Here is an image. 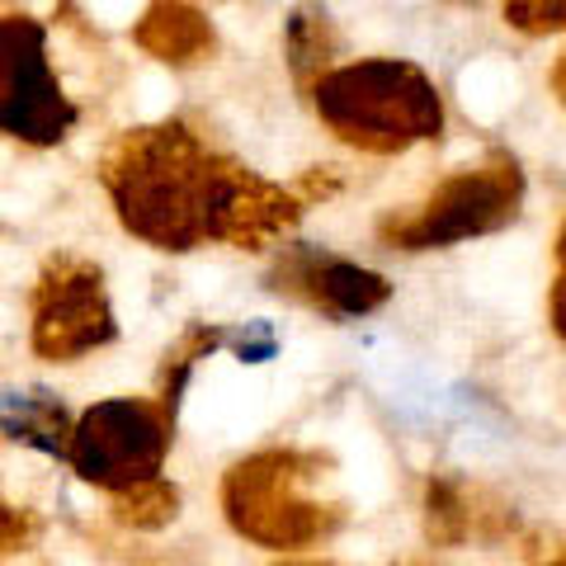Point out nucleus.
I'll use <instances>...</instances> for the list:
<instances>
[{
  "label": "nucleus",
  "instance_id": "obj_1",
  "mask_svg": "<svg viewBox=\"0 0 566 566\" xmlns=\"http://www.w3.org/2000/svg\"><path fill=\"white\" fill-rule=\"evenodd\" d=\"M99 185L123 232L170 255L208 241L264 251L303 222L307 199L218 151L185 118L118 133L99 156Z\"/></svg>",
  "mask_w": 566,
  "mask_h": 566
},
{
  "label": "nucleus",
  "instance_id": "obj_2",
  "mask_svg": "<svg viewBox=\"0 0 566 566\" xmlns=\"http://www.w3.org/2000/svg\"><path fill=\"white\" fill-rule=\"evenodd\" d=\"M312 109L354 151L401 156L416 142L444 137V99L439 85L416 62L401 57H364L349 66H331L312 85Z\"/></svg>",
  "mask_w": 566,
  "mask_h": 566
},
{
  "label": "nucleus",
  "instance_id": "obj_3",
  "mask_svg": "<svg viewBox=\"0 0 566 566\" xmlns=\"http://www.w3.org/2000/svg\"><path fill=\"white\" fill-rule=\"evenodd\" d=\"M331 458L312 449H260L222 476V510L241 538L274 553H303L340 534L345 505L316 495Z\"/></svg>",
  "mask_w": 566,
  "mask_h": 566
},
{
  "label": "nucleus",
  "instance_id": "obj_4",
  "mask_svg": "<svg viewBox=\"0 0 566 566\" xmlns=\"http://www.w3.org/2000/svg\"><path fill=\"white\" fill-rule=\"evenodd\" d=\"M524 208V170L510 151H486L476 166H463L411 212L378 222V241L392 251H439L472 237L505 232Z\"/></svg>",
  "mask_w": 566,
  "mask_h": 566
},
{
  "label": "nucleus",
  "instance_id": "obj_5",
  "mask_svg": "<svg viewBox=\"0 0 566 566\" xmlns=\"http://www.w3.org/2000/svg\"><path fill=\"white\" fill-rule=\"evenodd\" d=\"M175 444V416L156 397H114L95 401L66 439V463L81 482L99 491H133L151 476H161V463Z\"/></svg>",
  "mask_w": 566,
  "mask_h": 566
},
{
  "label": "nucleus",
  "instance_id": "obj_6",
  "mask_svg": "<svg viewBox=\"0 0 566 566\" xmlns=\"http://www.w3.org/2000/svg\"><path fill=\"white\" fill-rule=\"evenodd\" d=\"M118 335L104 270L85 255L57 251L43 260L29 293V340L48 364H76Z\"/></svg>",
  "mask_w": 566,
  "mask_h": 566
},
{
  "label": "nucleus",
  "instance_id": "obj_7",
  "mask_svg": "<svg viewBox=\"0 0 566 566\" xmlns=\"http://www.w3.org/2000/svg\"><path fill=\"white\" fill-rule=\"evenodd\" d=\"M76 128V104L66 99L48 57V29L33 14L0 20V133L24 147H57Z\"/></svg>",
  "mask_w": 566,
  "mask_h": 566
},
{
  "label": "nucleus",
  "instance_id": "obj_8",
  "mask_svg": "<svg viewBox=\"0 0 566 566\" xmlns=\"http://www.w3.org/2000/svg\"><path fill=\"white\" fill-rule=\"evenodd\" d=\"M270 289L326 316H368L392 297V283L378 270H364V264L316 251V245H283L270 270Z\"/></svg>",
  "mask_w": 566,
  "mask_h": 566
},
{
  "label": "nucleus",
  "instance_id": "obj_9",
  "mask_svg": "<svg viewBox=\"0 0 566 566\" xmlns=\"http://www.w3.org/2000/svg\"><path fill=\"white\" fill-rule=\"evenodd\" d=\"M133 43L161 66H199L218 52V33H212L208 14L189 0H151L133 24Z\"/></svg>",
  "mask_w": 566,
  "mask_h": 566
},
{
  "label": "nucleus",
  "instance_id": "obj_10",
  "mask_svg": "<svg viewBox=\"0 0 566 566\" xmlns=\"http://www.w3.org/2000/svg\"><path fill=\"white\" fill-rule=\"evenodd\" d=\"M71 424L76 420L66 416V406L52 392H0V430H6V439H14V444L66 458Z\"/></svg>",
  "mask_w": 566,
  "mask_h": 566
},
{
  "label": "nucleus",
  "instance_id": "obj_11",
  "mask_svg": "<svg viewBox=\"0 0 566 566\" xmlns=\"http://www.w3.org/2000/svg\"><path fill=\"white\" fill-rule=\"evenodd\" d=\"M283 52H289L293 85L312 95V85L326 76L335 52H340V29L322 6H297L289 14V29H283Z\"/></svg>",
  "mask_w": 566,
  "mask_h": 566
},
{
  "label": "nucleus",
  "instance_id": "obj_12",
  "mask_svg": "<svg viewBox=\"0 0 566 566\" xmlns=\"http://www.w3.org/2000/svg\"><path fill=\"white\" fill-rule=\"evenodd\" d=\"M476 528V515H472V501H468V486L453 482V476H430L424 486V534L439 547H458L468 543Z\"/></svg>",
  "mask_w": 566,
  "mask_h": 566
},
{
  "label": "nucleus",
  "instance_id": "obj_13",
  "mask_svg": "<svg viewBox=\"0 0 566 566\" xmlns=\"http://www.w3.org/2000/svg\"><path fill=\"white\" fill-rule=\"evenodd\" d=\"M227 335H232L227 326H208L203 322V326H189L180 340L166 349V359H161V397H156V401H161L170 416H175V406H180V392H185V382L193 374V364L208 359L212 349H222Z\"/></svg>",
  "mask_w": 566,
  "mask_h": 566
},
{
  "label": "nucleus",
  "instance_id": "obj_14",
  "mask_svg": "<svg viewBox=\"0 0 566 566\" xmlns=\"http://www.w3.org/2000/svg\"><path fill=\"white\" fill-rule=\"evenodd\" d=\"M175 515H180V491L166 476H151V482L114 495V520L128 528H166Z\"/></svg>",
  "mask_w": 566,
  "mask_h": 566
},
{
  "label": "nucleus",
  "instance_id": "obj_15",
  "mask_svg": "<svg viewBox=\"0 0 566 566\" xmlns=\"http://www.w3.org/2000/svg\"><path fill=\"white\" fill-rule=\"evenodd\" d=\"M505 24L543 39V33H562L566 29V0H505Z\"/></svg>",
  "mask_w": 566,
  "mask_h": 566
},
{
  "label": "nucleus",
  "instance_id": "obj_16",
  "mask_svg": "<svg viewBox=\"0 0 566 566\" xmlns=\"http://www.w3.org/2000/svg\"><path fill=\"white\" fill-rule=\"evenodd\" d=\"M547 322L566 340V218L557 227V245H553V289H547Z\"/></svg>",
  "mask_w": 566,
  "mask_h": 566
},
{
  "label": "nucleus",
  "instance_id": "obj_17",
  "mask_svg": "<svg viewBox=\"0 0 566 566\" xmlns=\"http://www.w3.org/2000/svg\"><path fill=\"white\" fill-rule=\"evenodd\" d=\"M33 528H39V524H33V515L6 505V495H0V557L14 553V547H24L33 538Z\"/></svg>",
  "mask_w": 566,
  "mask_h": 566
},
{
  "label": "nucleus",
  "instance_id": "obj_18",
  "mask_svg": "<svg viewBox=\"0 0 566 566\" xmlns=\"http://www.w3.org/2000/svg\"><path fill=\"white\" fill-rule=\"evenodd\" d=\"M227 345H237V354H241L245 364H260V359H270V354H274V331L255 322V326L227 335Z\"/></svg>",
  "mask_w": 566,
  "mask_h": 566
},
{
  "label": "nucleus",
  "instance_id": "obj_19",
  "mask_svg": "<svg viewBox=\"0 0 566 566\" xmlns=\"http://www.w3.org/2000/svg\"><path fill=\"white\" fill-rule=\"evenodd\" d=\"M553 95L562 99V109H566V52H562L557 66H553Z\"/></svg>",
  "mask_w": 566,
  "mask_h": 566
},
{
  "label": "nucleus",
  "instance_id": "obj_20",
  "mask_svg": "<svg viewBox=\"0 0 566 566\" xmlns=\"http://www.w3.org/2000/svg\"><path fill=\"white\" fill-rule=\"evenodd\" d=\"M279 566H335V562H279Z\"/></svg>",
  "mask_w": 566,
  "mask_h": 566
},
{
  "label": "nucleus",
  "instance_id": "obj_21",
  "mask_svg": "<svg viewBox=\"0 0 566 566\" xmlns=\"http://www.w3.org/2000/svg\"><path fill=\"white\" fill-rule=\"evenodd\" d=\"M543 566H566V553H562V557H553V562H543Z\"/></svg>",
  "mask_w": 566,
  "mask_h": 566
},
{
  "label": "nucleus",
  "instance_id": "obj_22",
  "mask_svg": "<svg viewBox=\"0 0 566 566\" xmlns=\"http://www.w3.org/2000/svg\"><path fill=\"white\" fill-rule=\"evenodd\" d=\"M453 6H472V0H453Z\"/></svg>",
  "mask_w": 566,
  "mask_h": 566
}]
</instances>
